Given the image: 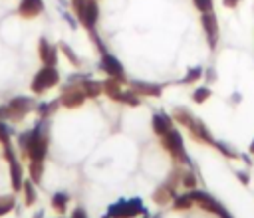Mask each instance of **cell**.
<instances>
[{
	"instance_id": "cell-28",
	"label": "cell",
	"mask_w": 254,
	"mask_h": 218,
	"mask_svg": "<svg viewBox=\"0 0 254 218\" xmlns=\"http://www.w3.org/2000/svg\"><path fill=\"white\" fill-rule=\"evenodd\" d=\"M200 75H202V69H200V67H194V69H190V71L187 73V77L183 79V83H192V81H196Z\"/></svg>"
},
{
	"instance_id": "cell-18",
	"label": "cell",
	"mask_w": 254,
	"mask_h": 218,
	"mask_svg": "<svg viewBox=\"0 0 254 218\" xmlns=\"http://www.w3.org/2000/svg\"><path fill=\"white\" fill-rule=\"evenodd\" d=\"M28 170H30L32 182H40V180H42V174H44V164H42V161H32L30 166H28Z\"/></svg>"
},
{
	"instance_id": "cell-7",
	"label": "cell",
	"mask_w": 254,
	"mask_h": 218,
	"mask_svg": "<svg viewBox=\"0 0 254 218\" xmlns=\"http://www.w3.org/2000/svg\"><path fill=\"white\" fill-rule=\"evenodd\" d=\"M202 26L206 30V36H208V44L210 48L216 46V40H218V24H216V16L210 12H202Z\"/></svg>"
},
{
	"instance_id": "cell-6",
	"label": "cell",
	"mask_w": 254,
	"mask_h": 218,
	"mask_svg": "<svg viewBox=\"0 0 254 218\" xmlns=\"http://www.w3.org/2000/svg\"><path fill=\"white\" fill-rule=\"evenodd\" d=\"M85 101V93L81 89V85H69L67 89H64L62 97H60V103L64 107H77Z\"/></svg>"
},
{
	"instance_id": "cell-19",
	"label": "cell",
	"mask_w": 254,
	"mask_h": 218,
	"mask_svg": "<svg viewBox=\"0 0 254 218\" xmlns=\"http://www.w3.org/2000/svg\"><path fill=\"white\" fill-rule=\"evenodd\" d=\"M173 117L179 121V123H183V125H187V127H190L192 123H194V117L187 111V109H183V107H179V109H175V113H173Z\"/></svg>"
},
{
	"instance_id": "cell-24",
	"label": "cell",
	"mask_w": 254,
	"mask_h": 218,
	"mask_svg": "<svg viewBox=\"0 0 254 218\" xmlns=\"http://www.w3.org/2000/svg\"><path fill=\"white\" fill-rule=\"evenodd\" d=\"M32 184H34L32 180H24V186H22V190L26 192V204H34L36 202V190H34Z\"/></svg>"
},
{
	"instance_id": "cell-34",
	"label": "cell",
	"mask_w": 254,
	"mask_h": 218,
	"mask_svg": "<svg viewBox=\"0 0 254 218\" xmlns=\"http://www.w3.org/2000/svg\"><path fill=\"white\" fill-rule=\"evenodd\" d=\"M250 153H254V141H252V145H250Z\"/></svg>"
},
{
	"instance_id": "cell-1",
	"label": "cell",
	"mask_w": 254,
	"mask_h": 218,
	"mask_svg": "<svg viewBox=\"0 0 254 218\" xmlns=\"http://www.w3.org/2000/svg\"><path fill=\"white\" fill-rule=\"evenodd\" d=\"M71 6H73V12H75L77 20L87 30H93V26H95V22L99 18L97 2L95 0H71Z\"/></svg>"
},
{
	"instance_id": "cell-13",
	"label": "cell",
	"mask_w": 254,
	"mask_h": 218,
	"mask_svg": "<svg viewBox=\"0 0 254 218\" xmlns=\"http://www.w3.org/2000/svg\"><path fill=\"white\" fill-rule=\"evenodd\" d=\"M171 198H175V190H173L171 184H163V186H159V188L155 190V194H153V200H155L157 204H167Z\"/></svg>"
},
{
	"instance_id": "cell-31",
	"label": "cell",
	"mask_w": 254,
	"mask_h": 218,
	"mask_svg": "<svg viewBox=\"0 0 254 218\" xmlns=\"http://www.w3.org/2000/svg\"><path fill=\"white\" fill-rule=\"evenodd\" d=\"M192 2L200 12H210L212 10V0H192Z\"/></svg>"
},
{
	"instance_id": "cell-10",
	"label": "cell",
	"mask_w": 254,
	"mask_h": 218,
	"mask_svg": "<svg viewBox=\"0 0 254 218\" xmlns=\"http://www.w3.org/2000/svg\"><path fill=\"white\" fill-rule=\"evenodd\" d=\"M42 10H44L42 0H20V6H18V14L22 18H36Z\"/></svg>"
},
{
	"instance_id": "cell-32",
	"label": "cell",
	"mask_w": 254,
	"mask_h": 218,
	"mask_svg": "<svg viewBox=\"0 0 254 218\" xmlns=\"http://www.w3.org/2000/svg\"><path fill=\"white\" fill-rule=\"evenodd\" d=\"M71 218H87V216H85V212H83L81 208H77V210H73V214H71Z\"/></svg>"
},
{
	"instance_id": "cell-27",
	"label": "cell",
	"mask_w": 254,
	"mask_h": 218,
	"mask_svg": "<svg viewBox=\"0 0 254 218\" xmlns=\"http://www.w3.org/2000/svg\"><path fill=\"white\" fill-rule=\"evenodd\" d=\"M60 48H62V52H64V54L67 55V59H69L71 63H75V65L79 63V59H77V55H75V52H73V50H71V48H69L67 44H62Z\"/></svg>"
},
{
	"instance_id": "cell-9",
	"label": "cell",
	"mask_w": 254,
	"mask_h": 218,
	"mask_svg": "<svg viewBox=\"0 0 254 218\" xmlns=\"http://www.w3.org/2000/svg\"><path fill=\"white\" fill-rule=\"evenodd\" d=\"M38 54H40V59L44 61V65H56V61H58V50L48 40H44V38L40 40Z\"/></svg>"
},
{
	"instance_id": "cell-2",
	"label": "cell",
	"mask_w": 254,
	"mask_h": 218,
	"mask_svg": "<svg viewBox=\"0 0 254 218\" xmlns=\"http://www.w3.org/2000/svg\"><path fill=\"white\" fill-rule=\"evenodd\" d=\"M60 81V73L56 71V65H44L32 79V91L34 93H44L50 87H54Z\"/></svg>"
},
{
	"instance_id": "cell-29",
	"label": "cell",
	"mask_w": 254,
	"mask_h": 218,
	"mask_svg": "<svg viewBox=\"0 0 254 218\" xmlns=\"http://www.w3.org/2000/svg\"><path fill=\"white\" fill-rule=\"evenodd\" d=\"M183 184H185L187 188H194V186H196V176H194L192 172H185V174H183Z\"/></svg>"
},
{
	"instance_id": "cell-15",
	"label": "cell",
	"mask_w": 254,
	"mask_h": 218,
	"mask_svg": "<svg viewBox=\"0 0 254 218\" xmlns=\"http://www.w3.org/2000/svg\"><path fill=\"white\" fill-rule=\"evenodd\" d=\"M153 131L163 137L167 131H171V119L167 115H163V113L161 115H155L153 117Z\"/></svg>"
},
{
	"instance_id": "cell-33",
	"label": "cell",
	"mask_w": 254,
	"mask_h": 218,
	"mask_svg": "<svg viewBox=\"0 0 254 218\" xmlns=\"http://www.w3.org/2000/svg\"><path fill=\"white\" fill-rule=\"evenodd\" d=\"M238 4V0H224V6H228V8H234Z\"/></svg>"
},
{
	"instance_id": "cell-23",
	"label": "cell",
	"mask_w": 254,
	"mask_h": 218,
	"mask_svg": "<svg viewBox=\"0 0 254 218\" xmlns=\"http://www.w3.org/2000/svg\"><path fill=\"white\" fill-rule=\"evenodd\" d=\"M190 204H192V196H190V192H189V194H181V196H175V202H173V206H175L177 210H185V208H190Z\"/></svg>"
},
{
	"instance_id": "cell-17",
	"label": "cell",
	"mask_w": 254,
	"mask_h": 218,
	"mask_svg": "<svg viewBox=\"0 0 254 218\" xmlns=\"http://www.w3.org/2000/svg\"><path fill=\"white\" fill-rule=\"evenodd\" d=\"M103 91H105L111 99H115V97L121 93L119 79H117V77H109V79H105V81H103Z\"/></svg>"
},
{
	"instance_id": "cell-11",
	"label": "cell",
	"mask_w": 254,
	"mask_h": 218,
	"mask_svg": "<svg viewBox=\"0 0 254 218\" xmlns=\"http://www.w3.org/2000/svg\"><path fill=\"white\" fill-rule=\"evenodd\" d=\"M131 91L141 93V95H149V97L161 95V87L155 83H147V81H131Z\"/></svg>"
},
{
	"instance_id": "cell-25",
	"label": "cell",
	"mask_w": 254,
	"mask_h": 218,
	"mask_svg": "<svg viewBox=\"0 0 254 218\" xmlns=\"http://www.w3.org/2000/svg\"><path fill=\"white\" fill-rule=\"evenodd\" d=\"M210 97V89L208 87H198L194 93H192V99L196 101V103H202V101H206Z\"/></svg>"
},
{
	"instance_id": "cell-12",
	"label": "cell",
	"mask_w": 254,
	"mask_h": 218,
	"mask_svg": "<svg viewBox=\"0 0 254 218\" xmlns=\"http://www.w3.org/2000/svg\"><path fill=\"white\" fill-rule=\"evenodd\" d=\"M10 178H12L14 190H22V186H24V168L20 166L18 159L10 161Z\"/></svg>"
},
{
	"instance_id": "cell-3",
	"label": "cell",
	"mask_w": 254,
	"mask_h": 218,
	"mask_svg": "<svg viewBox=\"0 0 254 218\" xmlns=\"http://www.w3.org/2000/svg\"><path fill=\"white\" fill-rule=\"evenodd\" d=\"M141 212L145 214V208H143L139 198H133L129 202L127 200H119L117 204L109 206L105 218H133L135 214H141Z\"/></svg>"
},
{
	"instance_id": "cell-26",
	"label": "cell",
	"mask_w": 254,
	"mask_h": 218,
	"mask_svg": "<svg viewBox=\"0 0 254 218\" xmlns=\"http://www.w3.org/2000/svg\"><path fill=\"white\" fill-rule=\"evenodd\" d=\"M58 103H60V101H52L50 105H46V103H44V105H40V107H38V113L42 115V119H46V117H48V115L58 107Z\"/></svg>"
},
{
	"instance_id": "cell-5",
	"label": "cell",
	"mask_w": 254,
	"mask_h": 218,
	"mask_svg": "<svg viewBox=\"0 0 254 218\" xmlns=\"http://www.w3.org/2000/svg\"><path fill=\"white\" fill-rule=\"evenodd\" d=\"M34 107V101L30 97H14L8 103V119L12 121H20L26 113H30Z\"/></svg>"
},
{
	"instance_id": "cell-21",
	"label": "cell",
	"mask_w": 254,
	"mask_h": 218,
	"mask_svg": "<svg viewBox=\"0 0 254 218\" xmlns=\"http://www.w3.org/2000/svg\"><path fill=\"white\" fill-rule=\"evenodd\" d=\"M14 206H16V196H12V194H8V196H0V216L8 214Z\"/></svg>"
},
{
	"instance_id": "cell-20",
	"label": "cell",
	"mask_w": 254,
	"mask_h": 218,
	"mask_svg": "<svg viewBox=\"0 0 254 218\" xmlns=\"http://www.w3.org/2000/svg\"><path fill=\"white\" fill-rule=\"evenodd\" d=\"M115 101H121V103H125V105H139V97H137L135 91H121V93L115 97Z\"/></svg>"
},
{
	"instance_id": "cell-14",
	"label": "cell",
	"mask_w": 254,
	"mask_h": 218,
	"mask_svg": "<svg viewBox=\"0 0 254 218\" xmlns=\"http://www.w3.org/2000/svg\"><path fill=\"white\" fill-rule=\"evenodd\" d=\"M189 129H190V133H192L196 139H200V141H204V143H210V145H214V139H212L210 131H208V129H206L202 123H196V121H194V123H192Z\"/></svg>"
},
{
	"instance_id": "cell-22",
	"label": "cell",
	"mask_w": 254,
	"mask_h": 218,
	"mask_svg": "<svg viewBox=\"0 0 254 218\" xmlns=\"http://www.w3.org/2000/svg\"><path fill=\"white\" fill-rule=\"evenodd\" d=\"M52 206H54L58 212H64L65 206H67V194H64V192H56V194L52 196Z\"/></svg>"
},
{
	"instance_id": "cell-16",
	"label": "cell",
	"mask_w": 254,
	"mask_h": 218,
	"mask_svg": "<svg viewBox=\"0 0 254 218\" xmlns=\"http://www.w3.org/2000/svg\"><path fill=\"white\" fill-rule=\"evenodd\" d=\"M81 89H83L85 97H97V95L103 91V83L91 81V79H83V81H81Z\"/></svg>"
},
{
	"instance_id": "cell-4",
	"label": "cell",
	"mask_w": 254,
	"mask_h": 218,
	"mask_svg": "<svg viewBox=\"0 0 254 218\" xmlns=\"http://www.w3.org/2000/svg\"><path fill=\"white\" fill-rule=\"evenodd\" d=\"M163 147L175 157V159H179V161H185V163H189V159H187V153H185V147H183V139H181V135L177 133V131H167L165 135H163Z\"/></svg>"
},
{
	"instance_id": "cell-8",
	"label": "cell",
	"mask_w": 254,
	"mask_h": 218,
	"mask_svg": "<svg viewBox=\"0 0 254 218\" xmlns=\"http://www.w3.org/2000/svg\"><path fill=\"white\" fill-rule=\"evenodd\" d=\"M101 69H103L105 73H109L111 77H117V79H121V77H123V65L119 63V59H117V57L109 55L107 52H105V54H101Z\"/></svg>"
},
{
	"instance_id": "cell-30",
	"label": "cell",
	"mask_w": 254,
	"mask_h": 218,
	"mask_svg": "<svg viewBox=\"0 0 254 218\" xmlns=\"http://www.w3.org/2000/svg\"><path fill=\"white\" fill-rule=\"evenodd\" d=\"M8 141H10V129H8V125L4 121H0V143L4 145Z\"/></svg>"
}]
</instances>
